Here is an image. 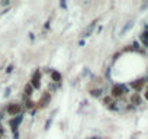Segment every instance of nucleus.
<instances>
[{"mask_svg": "<svg viewBox=\"0 0 148 139\" xmlns=\"http://www.w3.org/2000/svg\"><path fill=\"white\" fill-rule=\"evenodd\" d=\"M103 103L106 104V107H109V109H112V110H116V103H115V99L113 97H110V96H108V97H105L103 99Z\"/></svg>", "mask_w": 148, "mask_h": 139, "instance_id": "39448f33", "label": "nucleus"}, {"mask_svg": "<svg viewBox=\"0 0 148 139\" xmlns=\"http://www.w3.org/2000/svg\"><path fill=\"white\" fill-rule=\"evenodd\" d=\"M132 139H135V138H132Z\"/></svg>", "mask_w": 148, "mask_h": 139, "instance_id": "f3484780", "label": "nucleus"}, {"mask_svg": "<svg viewBox=\"0 0 148 139\" xmlns=\"http://www.w3.org/2000/svg\"><path fill=\"white\" fill-rule=\"evenodd\" d=\"M92 139H99V138H92Z\"/></svg>", "mask_w": 148, "mask_h": 139, "instance_id": "dca6fc26", "label": "nucleus"}, {"mask_svg": "<svg viewBox=\"0 0 148 139\" xmlns=\"http://www.w3.org/2000/svg\"><path fill=\"white\" fill-rule=\"evenodd\" d=\"M49 100H51V96L47 93V94H44L42 97H41V100L38 102V104H39V107H44V106H47L48 103H49Z\"/></svg>", "mask_w": 148, "mask_h": 139, "instance_id": "0eeeda50", "label": "nucleus"}, {"mask_svg": "<svg viewBox=\"0 0 148 139\" xmlns=\"http://www.w3.org/2000/svg\"><path fill=\"white\" fill-rule=\"evenodd\" d=\"M29 84L34 89H39L41 87V73L39 71H35V74H34V77H32V80H31Z\"/></svg>", "mask_w": 148, "mask_h": 139, "instance_id": "7ed1b4c3", "label": "nucleus"}, {"mask_svg": "<svg viewBox=\"0 0 148 139\" xmlns=\"http://www.w3.org/2000/svg\"><path fill=\"white\" fill-rule=\"evenodd\" d=\"M132 26H134V22H128V25H125V26H123V29L121 31V35H123L125 32H128V31H129Z\"/></svg>", "mask_w": 148, "mask_h": 139, "instance_id": "ddd939ff", "label": "nucleus"}, {"mask_svg": "<svg viewBox=\"0 0 148 139\" xmlns=\"http://www.w3.org/2000/svg\"><path fill=\"white\" fill-rule=\"evenodd\" d=\"M144 86H145V78H139V80H136V81H132V83H131V87H132L134 90H136V91H139Z\"/></svg>", "mask_w": 148, "mask_h": 139, "instance_id": "20e7f679", "label": "nucleus"}, {"mask_svg": "<svg viewBox=\"0 0 148 139\" xmlns=\"http://www.w3.org/2000/svg\"><path fill=\"white\" fill-rule=\"evenodd\" d=\"M95 26H96V22H93V23H90V25H89V26L86 28V31L83 32V36H84V38H87V36H89V35H90V33L93 32V29H95Z\"/></svg>", "mask_w": 148, "mask_h": 139, "instance_id": "1a4fd4ad", "label": "nucleus"}, {"mask_svg": "<svg viewBox=\"0 0 148 139\" xmlns=\"http://www.w3.org/2000/svg\"><path fill=\"white\" fill-rule=\"evenodd\" d=\"M131 102H132V104H135V106L141 104V97H139V94H138V93L132 94V97H131Z\"/></svg>", "mask_w": 148, "mask_h": 139, "instance_id": "9d476101", "label": "nucleus"}, {"mask_svg": "<svg viewBox=\"0 0 148 139\" xmlns=\"http://www.w3.org/2000/svg\"><path fill=\"white\" fill-rule=\"evenodd\" d=\"M51 77H52V80H54L55 83H60V81H61V76H60V73H57V71H52V73H51Z\"/></svg>", "mask_w": 148, "mask_h": 139, "instance_id": "9b49d317", "label": "nucleus"}, {"mask_svg": "<svg viewBox=\"0 0 148 139\" xmlns=\"http://www.w3.org/2000/svg\"><path fill=\"white\" fill-rule=\"evenodd\" d=\"M21 122H22V116H16V117H13V119L10 120V126H12V129L15 130V133H16V129H18V126H19Z\"/></svg>", "mask_w": 148, "mask_h": 139, "instance_id": "423d86ee", "label": "nucleus"}, {"mask_svg": "<svg viewBox=\"0 0 148 139\" xmlns=\"http://www.w3.org/2000/svg\"><path fill=\"white\" fill-rule=\"evenodd\" d=\"M112 96L110 97H113V99H118V97H122L125 93H126V87L123 86V84H115L113 87H112Z\"/></svg>", "mask_w": 148, "mask_h": 139, "instance_id": "f257e3e1", "label": "nucleus"}, {"mask_svg": "<svg viewBox=\"0 0 148 139\" xmlns=\"http://www.w3.org/2000/svg\"><path fill=\"white\" fill-rule=\"evenodd\" d=\"M23 93H25V97H23V99H29V97L32 96V93H34V87H32L31 84H26Z\"/></svg>", "mask_w": 148, "mask_h": 139, "instance_id": "6e6552de", "label": "nucleus"}, {"mask_svg": "<svg viewBox=\"0 0 148 139\" xmlns=\"http://www.w3.org/2000/svg\"><path fill=\"white\" fill-rule=\"evenodd\" d=\"M144 96H145V99H147V100H148V90H147V91H145V94H144Z\"/></svg>", "mask_w": 148, "mask_h": 139, "instance_id": "2eb2a0df", "label": "nucleus"}, {"mask_svg": "<svg viewBox=\"0 0 148 139\" xmlns=\"http://www.w3.org/2000/svg\"><path fill=\"white\" fill-rule=\"evenodd\" d=\"M139 39H141V42L144 44V46H148V36L145 35V32H142V33H141Z\"/></svg>", "mask_w": 148, "mask_h": 139, "instance_id": "f8f14e48", "label": "nucleus"}, {"mask_svg": "<svg viewBox=\"0 0 148 139\" xmlns=\"http://www.w3.org/2000/svg\"><path fill=\"white\" fill-rule=\"evenodd\" d=\"M21 112H22V106L18 104V103H13V104H9V106H8V113H9V116H19Z\"/></svg>", "mask_w": 148, "mask_h": 139, "instance_id": "f03ea898", "label": "nucleus"}, {"mask_svg": "<svg viewBox=\"0 0 148 139\" xmlns=\"http://www.w3.org/2000/svg\"><path fill=\"white\" fill-rule=\"evenodd\" d=\"M34 104H35V103H34L31 99H25V106H26V109H32Z\"/></svg>", "mask_w": 148, "mask_h": 139, "instance_id": "4468645a", "label": "nucleus"}]
</instances>
